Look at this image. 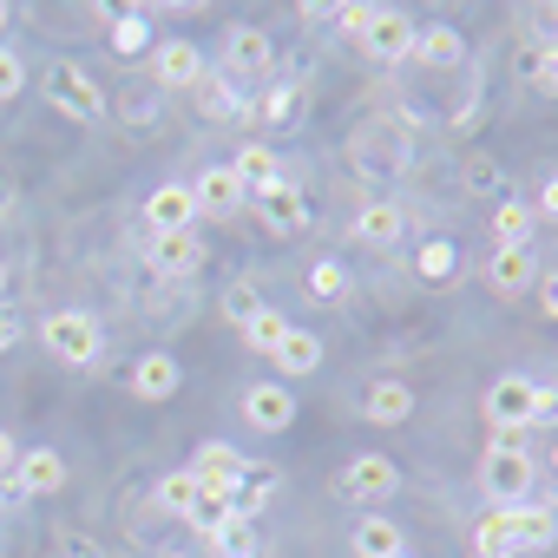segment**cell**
I'll return each mask as SVG.
<instances>
[{
	"mask_svg": "<svg viewBox=\"0 0 558 558\" xmlns=\"http://www.w3.org/2000/svg\"><path fill=\"white\" fill-rule=\"evenodd\" d=\"M558 414V388H538V381H525V375H499L493 388H486V421L499 427V434H532L538 421H551Z\"/></svg>",
	"mask_w": 558,
	"mask_h": 558,
	"instance_id": "cell-1",
	"label": "cell"
},
{
	"mask_svg": "<svg viewBox=\"0 0 558 558\" xmlns=\"http://www.w3.org/2000/svg\"><path fill=\"white\" fill-rule=\"evenodd\" d=\"M538 480V466H532V453H525V434H499L493 447H486V460H480V486H486V499H493V512L499 506H525V486Z\"/></svg>",
	"mask_w": 558,
	"mask_h": 558,
	"instance_id": "cell-2",
	"label": "cell"
},
{
	"mask_svg": "<svg viewBox=\"0 0 558 558\" xmlns=\"http://www.w3.org/2000/svg\"><path fill=\"white\" fill-rule=\"evenodd\" d=\"M40 342L53 349V362H66V368H93L99 349H106V329H99V316H86V310H60V316L40 323Z\"/></svg>",
	"mask_w": 558,
	"mask_h": 558,
	"instance_id": "cell-3",
	"label": "cell"
},
{
	"mask_svg": "<svg viewBox=\"0 0 558 558\" xmlns=\"http://www.w3.org/2000/svg\"><path fill=\"white\" fill-rule=\"evenodd\" d=\"M414 34H421V27H414L401 8H375V14H368V27H362L355 40H362V53H368V60L395 66V60H408V53H414Z\"/></svg>",
	"mask_w": 558,
	"mask_h": 558,
	"instance_id": "cell-4",
	"label": "cell"
},
{
	"mask_svg": "<svg viewBox=\"0 0 558 558\" xmlns=\"http://www.w3.org/2000/svg\"><path fill=\"white\" fill-rule=\"evenodd\" d=\"M250 197H256V217H263V230H276V236H296V230H310V204H303V191H296L290 178H269V184H256Z\"/></svg>",
	"mask_w": 558,
	"mask_h": 558,
	"instance_id": "cell-5",
	"label": "cell"
},
{
	"mask_svg": "<svg viewBox=\"0 0 558 558\" xmlns=\"http://www.w3.org/2000/svg\"><path fill=\"white\" fill-rule=\"evenodd\" d=\"M47 99L66 112V119H80V125H93V119H106V93L80 73V66H53L47 73Z\"/></svg>",
	"mask_w": 558,
	"mask_h": 558,
	"instance_id": "cell-6",
	"label": "cell"
},
{
	"mask_svg": "<svg viewBox=\"0 0 558 558\" xmlns=\"http://www.w3.org/2000/svg\"><path fill=\"white\" fill-rule=\"evenodd\" d=\"M243 421H250L256 434H283V427L296 421V395H290L283 381H256V388L243 395Z\"/></svg>",
	"mask_w": 558,
	"mask_h": 558,
	"instance_id": "cell-7",
	"label": "cell"
},
{
	"mask_svg": "<svg viewBox=\"0 0 558 558\" xmlns=\"http://www.w3.org/2000/svg\"><path fill=\"white\" fill-rule=\"evenodd\" d=\"M223 66H230L236 80H263V73L276 66L269 34H263V27H230V34H223Z\"/></svg>",
	"mask_w": 558,
	"mask_h": 558,
	"instance_id": "cell-8",
	"label": "cell"
},
{
	"mask_svg": "<svg viewBox=\"0 0 558 558\" xmlns=\"http://www.w3.org/2000/svg\"><path fill=\"white\" fill-rule=\"evenodd\" d=\"M395 486H401V473H395V460L388 453H355L349 460V473H342V493L349 499H395Z\"/></svg>",
	"mask_w": 558,
	"mask_h": 558,
	"instance_id": "cell-9",
	"label": "cell"
},
{
	"mask_svg": "<svg viewBox=\"0 0 558 558\" xmlns=\"http://www.w3.org/2000/svg\"><path fill=\"white\" fill-rule=\"evenodd\" d=\"M191 197H197V217H230L250 191H243V178H236L230 165H204L197 184H191Z\"/></svg>",
	"mask_w": 558,
	"mask_h": 558,
	"instance_id": "cell-10",
	"label": "cell"
},
{
	"mask_svg": "<svg viewBox=\"0 0 558 558\" xmlns=\"http://www.w3.org/2000/svg\"><path fill=\"white\" fill-rule=\"evenodd\" d=\"M145 256H151L158 276H191V269L204 263V243H197L191 230H151V236H145Z\"/></svg>",
	"mask_w": 558,
	"mask_h": 558,
	"instance_id": "cell-11",
	"label": "cell"
},
{
	"mask_svg": "<svg viewBox=\"0 0 558 558\" xmlns=\"http://www.w3.org/2000/svg\"><path fill=\"white\" fill-rule=\"evenodd\" d=\"M532 276H538L532 243H525V250H493V256H486V290H493V296H525Z\"/></svg>",
	"mask_w": 558,
	"mask_h": 558,
	"instance_id": "cell-12",
	"label": "cell"
},
{
	"mask_svg": "<svg viewBox=\"0 0 558 558\" xmlns=\"http://www.w3.org/2000/svg\"><path fill=\"white\" fill-rule=\"evenodd\" d=\"M151 80L158 86H197L204 80V53L191 47V40H165V47H151Z\"/></svg>",
	"mask_w": 558,
	"mask_h": 558,
	"instance_id": "cell-13",
	"label": "cell"
},
{
	"mask_svg": "<svg viewBox=\"0 0 558 558\" xmlns=\"http://www.w3.org/2000/svg\"><path fill=\"white\" fill-rule=\"evenodd\" d=\"M125 388H132L138 401H171V395H178V355H165V349L138 355L132 375H125Z\"/></svg>",
	"mask_w": 558,
	"mask_h": 558,
	"instance_id": "cell-14",
	"label": "cell"
},
{
	"mask_svg": "<svg viewBox=\"0 0 558 558\" xmlns=\"http://www.w3.org/2000/svg\"><path fill=\"white\" fill-rule=\"evenodd\" d=\"M145 223H151V230H191V223H197L191 184H158V191L145 197Z\"/></svg>",
	"mask_w": 558,
	"mask_h": 558,
	"instance_id": "cell-15",
	"label": "cell"
},
{
	"mask_svg": "<svg viewBox=\"0 0 558 558\" xmlns=\"http://www.w3.org/2000/svg\"><path fill=\"white\" fill-rule=\"evenodd\" d=\"M8 480H21V493L47 499V493H60V486H66V460H60L53 447H34V453H21V460H14V473H8Z\"/></svg>",
	"mask_w": 558,
	"mask_h": 558,
	"instance_id": "cell-16",
	"label": "cell"
},
{
	"mask_svg": "<svg viewBox=\"0 0 558 558\" xmlns=\"http://www.w3.org/2000/svg\"><path fill=\"white\" fill-rule=\"evenodd\" d=\"M276 375H283V381H303V375H316L323 368V336L316 329H290L283 342H276Z\"/></svg>",
	"mask_w": 558,
	"mask_h": 558,
	"instance_id": "cell-17",
	"label": "cell"
},
{
	"mask_svg": "<svg viewBox=\"0 0 558 558\" xmlns=\"http://www.w3.org/2000/svg\"><path fill=\"white\" fill-rule=\"evenodd\" d=\"M499 512H506V532H512L519 551H538V545L558 538V512L551 506H499Z\"/></svg>",
	"mask_w": 558,
	"mask_h": 558,
	"instance_id": "cell-18",
	"label": "cell"
},
{
	"mask_svg": "<svg viewBox=\"0 0 558 558\" xmlns=\"http://www.w3.org/2000/svg\"><path fill=\"white\" fill-rule=\"evenodd\" d=\"M243 473H250V466H243V453H236V447H217V440H210V447H197V466H191V480H197V486L230 493Z\"/></svg>",
	"mask_w": 558,
	"mask_h": 558,
	"instance_id": "cell-19",
	"label": "cell"
},
{
	"mask_svg": "<svg viewBox=\"0 0 558 558\" xmlns=\"http://www.w3.org/2000/svg\"><path fill=\"white\" fill-rule=\"evenodd\" d=\"M362 414H368L375 427H401V421L414 414V388L388 375V381H375V388H368V401H362Z\"/></svg>",
	"mask_w": 558,
	"mask_h": 558,
	"instance_id": "cell-20",
	"label": "cell"
},
{
	"mask_svg": "<svg viewBox=\"0 0 558 558\" xmlns=\"http://www.w3.org/2000/svg\"><path fill=\"white\" fill-rule=\"evenodd\" d=\"M184 519H191V532H197V538H217V532L243 525V519L230 512V493H210V486H197V499L184 506Z\"/></svg>",
	"mask_w": 558,
	"mask_h": 558,
	"instance_id": "cell-21",
	"label": "cell"
},
{
	"mask_svg": "<svg viewBox=\"0 0 558 558\" xmlns=\"http://www.w3.org/2000/svg\"><path fill=\"white\" fill-rule=\"evenodd\" d=\"M197 99H204V112H210L217 125H250V99H243L230 80H210V73H204V80H197Z\"/></svg>",
	"mask_w": 558,
	"mask_h": 558,
	"instance_id": "cell-22",
	"label": "cell"
},
{
	"mask_svg": "<svg viewBox=\"0 0 558 558\" xmlns=\"http://www.w3.org/2000/svg\"><path fill=\"white\" fill-rule=\"evenodd\" d=\"M532 230H538V217H532V204H519V197H506V204L493 210V250H525V243H532Z\"/></svg>",
	"mask_w": 558,
	"mask_h": 558,
	"instance_id": "cell-23",
	"label": "cell"
},
{
	"mask_svg": "<svg viewBox=\"0 0 558 558\" xmlns=\"http://www.w3.org/2000/svg\"><path fill=\"white\" fill-rule=\"evenodd\" d=\"M414 60L447 73V66H460V60H466V40H460L453 27H427V34H414Z\"/></svg>",
	"mask_w": 558,
	"mask_h": 558,
	"instance_id": "cell-24",
	"label": "cell"
},
{
	"mask_svg": "<svg viewBox=\"0 0 558 558\" xmlns=\"http://www.w3.org/2000/svg\"><path fill=\"white\" fill-rule=\"evenodd\" d=\"M349 545H355V558H401L408 551V538L395 532V519H362Z\"/></svg>",
	"mask_w": 558,
	"mask_h": 558,
	"instance_id": "cell-25",
	"label": "cell"
},
{
	"mask_svg": "<svg viewBox=\"0 0 558 558\" xmlns=\"http://www.w3.org/2000/svg\"><path fill=\"white\" fill-rule=\"evenodd\" d=\"M355 236H362L368 250H388V243L401 236V210H395V204H368V210L355 217Z\"/></svg>",
	"mask_w": 558,
	"mask_h": 558,
	"instance_id": "cell-26",
	"label": "cell"
},
{
	"mask_svg": "<svg viewBox=\"0 0 558 558\" xmlns=\"http://www.w3.org/2000/svg\"><path fill=\"white\" fill-rule=\"evenodd\" d=\"M230 171L243 178V191H256V184H269V178H283V165H276L269 145H243V151L230 158Z\"/></svg>",
	"mask_w": 558,
	"mask_h": 558,
	"instance_id": "cell-27",
	"label": "cell"
},
{
	"mask_svg": "<svg viewBox=\"0 0 558 558\" xmlns=\"http://www.w3.org/2000/svg\"><path fill=\"white\" fill-rule=\"evenodd\" d=\"M310 303H342L349 296V269L336 263V256H323V263H310Z\"/></svg>",
	"mask_w": 558,
	"mask_h": 558,
	"instance_id": "cell-28",
	"label": "cell"
},
{
	"mask_svg": "<svg viewBox=\"0 0 558 558\" xmlns=\"http://www.w3.org/2000/svg\"><path fill=\"white\" fill-rule=\"evenodd\" d=\"M263 506H269V473H263V466H250V473H243V480L230 486V512H236V519L250 525V519H256Z\"/></svg>",
	"mask_w": 558,
	"mask_h": 558,
	"instance_id": "cell-29",
	"label": "cell"
},
{
	"mask_svg": "<svg viewBox=\"0 0 558 558\" xmlns=\"http://www.w3.org/2000/svg\"><path fill=\"white\" fill-rule=\"evenodd\" d=\"M453 263H460L453 243H447V236H427L421 256H414V276H421V283H453Z\"/></svg>",
	"mask_w": 558,
	"mask_h": 558,
	"instance_id": "cell-30",
	"label": "cell"
},
{
	"mask_svg": "<svg viewBox=\"0 0 558 558\" xmlns=\"http://www.w3.org/2000/svg\"><path fill=\"white\" fill-rule=\"evenodd\" d=\"M290 112H296V86L276 80V86H263V99L250 106V125H283Z\"/></svg>",
	"mask_w": 558,
	"mask_h": 558,
	"instance_id": "cell-31",
	"label": "cell"
},
{
	"mask_svg": "<svg viewBox=\"0 0 558 558\" xmlns=\"http://www.w3.org/2000/svg\"><path fill=\"white\" fill-rule=\"evenodd\" d=\"M473 551H480V558H519V545H512V532H506V512H486V519L473 525Z\"/></svg>",
	"mask_w": 558,
	"mask_h": 558,
	"instance_id": "cell-32",
	"label": "cell"
},
{
	"mask_svg": "<svg viewBox=\"0 0 558 558\" xmlns=\"http://www.w3.org/2000/svg\"><path fill=\"white\" fill-rule=\"evenodd\" d=\"M283 336H290V323L276 316V310H263V316H250V323H243V342H250L256 355H276V342H283Z\"/></svg>",
	"mask_w": 558,
	"mask_h": 558,
	"instance_id": "cell-33",
	"label": "cell"
},
{
	"mask_svg": "<svg viewBox=\"0 0 558 558\" xmlns=\"http://www.w3.org/2000/svg\"><path fill=\"white\" fill-rule=\"evenodd\" d=\"M145 47H151L145 14H119V21H112V53H125V60H132V53H145Z\"/></svg>",
	"mask_w": 558,
	"mask_h": 558,
	"instance_id": "cell-34",
	"label": "cell"
},
{
	"mask_svg": "<svg viewBox=\"0 0 558 558\" xmlns=\"http://www.w3.org/2000/svg\"><path fill=\"white\" fill-rule=\"evenodd\" d=\"M204 558H256V538H250V525H230V532L204 538Z\"/></svg>",
	"mask_w": 558,
	"mask_h": 558,
	"instance_id": "cell-35",
	"label": "cell"
},
{
	"mask_svg": "<svg viewBox=\"0 0 558 558\" xmlns=\"http://www.w3.org/2000/svg\"><path fill=\"white\" fill-rule=\"evenodd\" d=\"M223 316H230V329H243L250 316H263L256 290H250V283H230V290H223Z\"/></svg>",
	"mask_w": 558,
	"mask_h": 558,
	"instance_id": "cell-36",
	"label": "cell"
},
{
	"mask_svg": "<svg viewBox=\"0 0 558 558\" xmlns=\"http://www.w3.org/2000/svg\"><path fill=\"white\" fill-rule=\"evenodd\" d=\"M21 93H27V66H21V53L0 47V99H21Z\"/></svg>",
	"mask_w": 558,
	"mask_h": 558,
	"instance_id": "cell-37",
	"label": "cell"
},
{
	"mask_svg": "<svg viewBox=\"0 0 558 558\" xmlns=\"http://www.w3.org/2000/svg\"><path fill=\"white\" fill-rule=\"evenodd\" d=\"M158 499H165V506H171V512H184V506H191V499H197V480H191V473H171V480H165V493H158Z\"/></svg>",
	"mask_w": 558,
	"mask_h": 558,
	"instance_id": "cell-38",
	"label": "cell"
},
{
	"mask_svg": "<svg viewBox=\"0 0 558 558\" xmlns=\"http://www.w3.org/2000/svg\"><path fill=\"white\" fill-rule=\"evenodd\" d=\"M368 14H375V0H342V8H336V27H342V34H362Z\"/></svg>",
	"mask_w": 558,
	"mask_h": 558,
	"instance_id": "cell-39",
	"label": "cell"
},
{
	"mask_svg": "<svg viewBox=\"0 0 558 558\" xmlns=\"http://www.w3.org/2000/svg\"><path fill=\"white\" fill-rule=\"evenodd\" d=\"M532 217H545V223H558V178H545V191H538V204H532Z\"/></svg>",
	"mask_w": 558,
	"mask_h": 558,
	"instance_id": "cell-40",
	"label": "cell"
},
{
	"mask_svg": "<svg viewBox=\"0 0 558 558\" xmlns=\"http://www.w3.org/2000/svg\"><path fill=\"white\" fill-rule=\"evenodd\" d=\"M14 460H21V447H14V434H8V427H0V480L14 473Z\"/></svg>",
	"mask_w": 558,
	"mask_h": 558,
	"instance_id": "cell-41",
	"label": "cell"
},
{
	"mask_svg": "<svg viewBox=\"0 0 558 558\" xmlns=\"http://www.w3.org/2000/svg\"><path fill=\"white\" fill-rule=\"evenodd\" d=\"M14 336H21V323H14L8 310H0V355H8V349H14Z\"/></svg>",
	"mask_w": 558,
	"mask_h": 558,
	"instance_id": "cell-42",
	"label": "cell"
},
{
	"mask_svg": "<svg viewBox=\"0 0 558 558\" xmlns=\"http://www.w3.org/2000/svg\"><path fill=\"white\" fill-rule=\"evenodd\" d=\"M532 86H538V93H558V66H545V60H538V73H532Z\"/></svg>",
	"mask_w": 558,
	"mask_h": 558,
	"instance_id": "cell-43",
	"label": "cell"
},
{
	"mask_svg": "<svg viewBox=\"0 0 558 558\" xmlns=\"http://www.w3.org/2000/svg\"><path fill=\"white\" fill-rule=\"evenodd\" d=\"M545 316L558 323V276H545Z\"/></svg>",
	"mask_w": 558,
	"mask_h": 558,
	"instance_id": "cell-44",
	"label": "cell"
},
{
	"mask_svg": "<svg viewBox=\"0 0 558 558\" xmlns=\"http://www.w3.org/2000/svg\"><path fill=\"white\" fill-rule=\"evenodd\" d=\"M545 66H558V34H551V40H545Z\"/></svg>",
	"mask_w": 558,
	"mask_h": 558,
	"instance_id": "cell-45",
	"label": "cell"
},
{
	"mask_svg": "<svg viewBox=\"0 0 558 558\" xmlns=\"http://www.w3.org/2000/svg\"><path fill=\"white\" fill-rule=\"evenodd\" d=\"M8 21H14V8H8V0H0V34H8Z\"/></svg>",
	"mask_w": 558,
	"mask_h": 558,
	"instance_id": "cell-46",
	"label": "cell"
},
{
	"mask_svg": "<svg viewBox=\"0 0 558 558\" xmlns=\"http://www.w3.org/2000/svg\"><path fill=\"white\" fill-rule=\"evenodd\" d=\"M0 296H8V263H0Z\"/></svg>",
	"mask_w": 558,
	"mask_h": 558,
	"instance_id": "cell-47",
	"label": "cell"
},
{
	"mask_svg": "<svg viewBox=\"0 0 558 558\" xmlns=\"http://www.w3.org/2000/svg\"><path fill=\"white\" fill-rule=\"evenodd\" d=\"M73 558H99V551H73Z\"/></svg>",
	"mask_w": 558,
	"mask_h": 558,
	"instance_id": "cell-48",
	"label": "cell"
},
{
	"mask_svg": "<svg viewBox=\"0 0 558 558\" xmlns=\"http://www.w3.org/2000/svg\"><path fill=\"white\" fill-rule=\"evenodd\" d=\"M158 558H184V551H158Z\"/></svg>",
	"mask_w": 558,
	"mask_h": 558,
	"instance_id": "cell-49",
	"label": "cell"
},
{
	"mask_svg": "<svg viewBox=\"0 0 558 558\" xmlns=\"http://www.w3.org/2000/svg\"><path fill=\"white\" fill-rule=\"evenodd\" d=\"M0 191H8V178H0Z\"/></svg>",
	"mask_w": 558,
	"mask_h": 558,
	"instance_id": "cell-50",
	"label": "cell"
},
{
	"mask_svg": "<svg viewBox=\"0 0 558 558\" xmlns=\"http://www.w3.org/2000/svg\"><path fill=\"white\" fill-rule=\"evenodd\" d=\"M401 558H414V551H401Z\"/></svg>",
	"mask_w": 558,
	"mask_h": 558,
	"instance_id": "cell-51",
	"label": "cell"
},
{
	"mask_svg": "<svg viewBox=\"0 0 558 558\" xmlns=\"http://www.w3.org/2000/svg\"><path fill=\"white\" fill-rule=\"evenodd\" d=\"M551 460H558V453H551Z\"/></svg>",
	"mask_w": 558,
	"mask_h": 558,
	"instance_id": "cell-52",
	"label": "cell"
}]
</instances>
